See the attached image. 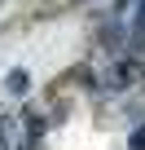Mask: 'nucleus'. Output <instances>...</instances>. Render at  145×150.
I'll list each match as a JSON object with an SVG mask.
<instances>
[{"label":"nucleus","mask_w":145,"mask_h":150,"mask_svg":"<svg viewBox=\"0 0 145 150\" xmlns=\"http://www.w3.org/2000/svg\"><path fill=\"white\" fill-rule=\"evenodd\" d=\"M136 75H141V71H136V66H127V62H123V66H114V71H110V88H132Z\"/></svg>","instance_id":"obj_1"},{"label":"nucleus","mask_w":145,"mask_h":150,"mask_svg":"<svg viewBox=\"0 0 145 150\" xmlns=\"http://www.w3.org/2000/svg\"><path fill=\"white\" fill-rule=\"evenodd\" d=\"M5 84H9V93H27V88H31V75H27V71H9Z\"/></svg>","instance_id":"obj_2"},{"label":"nucleus","mask_w":145,"mask_h":150,"mask_svg":"<svg viewBox=\"0 0 145 150\" xmlns=\"http://www.w3.org/2000/svg\"><path fill=\"white\" fill-rule=\"evenodd\" d=\"M136 40H145V0H136V31H132Z\"/></svg>","instance_id":"obj_3"},{"label":"nucleus","mask_w":145,"mask_h":150,"mask_svg":"<svg viewBox=\"0 0 145 150\" xmlns=\"http://www.w3.org/2000/svg\"><path fill=\"white\" fill-rule=\"evenodd\" d=\"M132 150H145V124H141V128L132 132Z\"/></svg>","instance_id":"obj_4"}]
</instances>
